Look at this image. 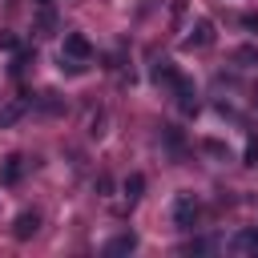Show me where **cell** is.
Segmentation results:
<instances>
[{
    "label": "cell",
    "instance_id": "2e32d148",
    "mask_svg": "<svg viewBox=\"0 0 258 258\" xmlns=\"http://www.w3.org/2000/svg\"><path fill=\"white\" fill-rule=\"evenodd\" d=\"M242 24H246L250 32H258V16H254V12H246V16H242Z\"/></svg>",
    "mask_w": 258,
    "mask_h": 258
},
{
    "label": "cell",
    "instance_id": "7c38bea8",
    "mask_svg": "<svg viewBox=\"0 0 258 258\" xmlns=\"http://www.w3.org/2000/svg\"><path fill=\"white\" fill-rule=\"evenodd\" d=\"M40 109H44V113H60V109H64V101H60L56 93H44V97H40Z\"/></svg>",
    "mask_w": 258,
    "mask_h": 258
},
{
    "label": "cell",
    "instance_id": "9c48e42d",
    "mask_svg": "<svg viewBox=\"0 0 258 258\" xmlns=\"http://www.w3.org/2000/svg\"><path fill=\"white\" fill-rule=\"evenodd\" d=\"M177 77H181V73H177V69L169 64V60H157V64H153V81H157V85L173 89V81H177Z\"/></svg>",
    "mask_w": 258,
    "mask_h": 258
},
{
    "label": "cell",
    "instance_id": "277c9868",
    "mask_svg": "<svg viewBox=\"0 0 258 258\" xmlns=\"http://www.w3.org/2000/svg\"><path fill=\"white\" fill-rule=\"evenodd\" d=\"M173 97H177L181 113H198V89H194V81L177 77V81H173Z\"/></svg>",
    "mask_w": 258,
    "mask_h": 258
},
{
    "label": "cell",
    "instance_id": "e0dca14e",
    "mask_svg": "<svg viewBox=\"0 0 258 258\" xmlns=\"http://www.w3.org/2000/svg\"><path fill=\"white\" fill-rule=\"evenodd\" d=\"M36 4H40V8H48V4H52V0H36Z\"/></svg>",
    "mask_w": 258,
    "mask_h": 258
},
{
    "label": "cell",
    "instance_id": "9a60e30c",
    "mask_svg": "<svg viewBox=\"0 0 258 258\" xmlns=\"http://www.w3.org/2000/svg\"><path fill=\"white\" fill-rule=\"evenodd\" d=\"M185 250H189V254H206V250H214V242H206V238H194Z\"/></svg>",
    "mask_w": 258,
    "mask_h": 258
},
{
    "label": "cell",
    "instance_id": "52a82bcc",
    "mask_svg": "<svg viewBox=\"0 0 258 258\" xmlns=\"http://www.w3.org/2000/svg\"><path fill=\"white\" fill-rule=\"evenodd\" d=\"M137 250V234H117L113 242H105V254L117 258V254H133Z\"/></svg>",
    "mask_w": 258,
    "mask_h": 258
},
{
    "label": "cell",
    "instance_id": "4fadbf2b",
    "mask_svg": "<svg viewBox=\"0 0 258 258\" xmlns=\"http://www.w3.org/2000/svg\"><path fill=\"white\" fill-rule=\"evenodd\" d=\"M242 161H246V165H258V137H250V141H246V153H242Z\"/></svg>",
    "mask_w": 258,
    "mask_h": 258
},
{
    "label": "cell",
    "instance_id": "8992f818",
    "mask_svg": "<svg viewBox=\"0 0 258 258\" xmlns=\"http://www.w3.org/2000/svg\"><path fill=\"white\" fill-rule=\"evenodd\" d=\"M210 44H214V24L210 20H198L189 28V36H185V48H210Z\"/></svg>",
    "mask_w": 258,
    "mask_h": 258
},
{
    "label": "cell",
    "instance_id": "5bb4252c",
    "mask_svg": "<svg viewBox=\"0 0 258 258\" xmlns=\"http://www.w3.org/2000/svg\"><path fill=\"white\" fill-rule=\"evenodd\" d=\"M206 153H214V157H222V161H230V149H226L222 141H206Z\"/></svg>",
    "mask_w": 258,
    "mask_h": 258
},
{
    "label": "cell",
    "instance_id": "6da1fadb",
    "mask_svg": "<svg viewBox=\"0 0 258 258\" xmlns=\"http://www.w3.org/2000/svg\"><path fill=\"white\" fill-rule=\"evenodd\" d=\"M198 214H202L198 198L194 194H177V202H173V226L177 230H194L198 226Z\"/></svg>",
    "mask_w": 258,
    "mask_h": 258
},
{
    "label": "cell",
    "instance_id": "8fae6325",
    "mask_svg": "<svg viewBox=\"0 0 258 258\" xmlns=\"http://www.w3.org/2000/svg\"><path fill=\"white\" fill-rule=\"evenodd\" d=\"M141 194H145V177L141 173H129L125 177V198L129 202H141Z\"/></svg>",
    "mask_w": 258,
    "mask_h": 258
},
{
    "label": "cell",
    "instance_id": "3957f363",
    "mask_svg": "<svg viewBox=\"0 0 258 258\" xmlns=\"http://www.w3.org/2000/svg\"><path fill=\"white\" fill-rule=\"evenodd\" d=\"M36 230H40V214H36V210L16 214V222H12V238H16V242H28Z\"/></svg>",
    "mask_w": 258,
    "mask_h": 258
},
{
    "label": "cell",
    "instance_id": "5b68a950",
    "mask_svg": "<svg viewBox=\"0 0 258 258\" xmlns=\"http://www.w3.org/2000/svg\"><path fill=\"white\" fill-rule=\"evenodd\" d=\"M24 177V153H8L0 161V185H16Z\"/></svg>",
    "mask_w": 258,
    "mask_h": 258
},
{
    "label": "cell",
    "instance_id": "30bf717a",
    "mask_svg": "<svg viewBox=\"0 0 258 258\" xmlns=\"http://www.w3.org/2000/svg\"><path fill=\"white\" fill-rule=\"evenodd\" d=\"M20 117H24V101H8V105H0V129L16 125Z\"/></svg>",
    "mask_w": 258,
    "mask_h": 258
},
{
    "label": "cell",
    "instance_id": "7a4b0ae2",
    "mask_svg": "<svg viewBox=\"0 0 258 258\" xmlns=\"http://www.w3.org/2000/svg\"><path fill=\"white\" fill-rule=\"evenodd\" d=\"M60 56H64V60H81V64H89V60H93V44H89V36H81V32H64Z\"/></svg>",
    "mask_w": 258,
    "mask_h": 258
},
{
    "label": "cell",
    "instance_id": "ba28073f",
    "mask_svg": "<svg viewBox=\"0 0 258 258\" xmlns=\"http://www.w3.org/2000/svg\"><path fill=\"white\" fill-rule=\"evenodd\" d=\"M230 250H238V254H258V230H238L234 242H230Z\"/></svg>",
    "mask_w": 258,
    "mask_h": 258
}]
</instances>
